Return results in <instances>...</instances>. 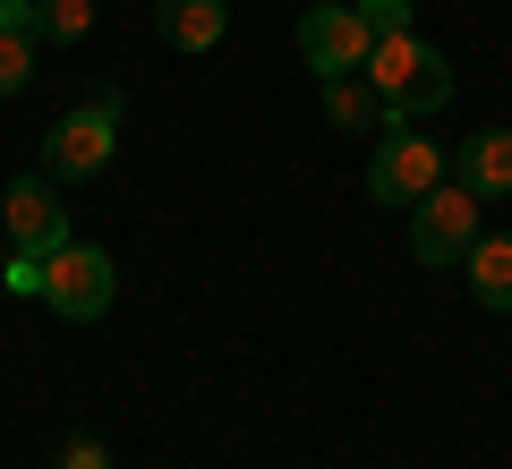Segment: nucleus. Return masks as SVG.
I'll use <instances>...</instances> for the list:
<instances>
[{"label":"nucleus","mask_w":512,"mask_h":469,"mask_svg":"<svg viewBox=\"0 0 512 469\" xmlns=\"http://www.w3.org/2000/svg\"><path fill=\"white\" fill-rule=\"evenodd\" d=\"M111 145H120V86H94L69 120L43 137V171L52 180H94L111 163Z\"/></svg>","instance_id":"nucleus-1"},{"label":"nucleus","mask_w":512,"mask_h":469,"mask_svg":"<svg viewBox=\"0 0 512 469\" xmlns=\"http://www.w3.org/2000/svg\"><path fill=\"white\" fill-rule=\"evenodd\" d=\"M478 188L470 180H444V188H427L419 205H410V256L419 265H470V248H478Z\"/></svg>","instance_id":"nucleus-2"},{"label":"nucleus","mask_w":512,"mask_h":469,"mask_svg":"<svg viewBox=\"0 0 512 469\" xmlns=\"http://www.w3.org/2000/svg\"><path fill=\"white\" fill-rule=\"evenodd\" d=\"M111 290H120V273H111V256L86 248V239H69V248L43 256V307L69 316V325H94L111 307Z\"/></svg>","instance_id":"nucleus-3"},{"label":"nucleus","mask_w":512,"mask_h":469,"mask_svg":"<svg viewBox=\"0 0 512 469\" xmlns=\"http://www.w3.org/2000/svg\"><path fill=\"white\" fill-rule=\"evenodd\" d=\"M367 52H376V35H367L359 9H342V0H316L308 18H299V60L316 77H359Z\"/></svg>","instance_id":"nucleus-4"},{"label":"nucleus","mask_w":512,"mask_h":469,"mask_svg":"<svg viewBox=\"0 0 512 469\" xmlns=\"http://www.w3.org/2000/svg\"><path fill=\"white\" fill-rule=\"evenodd\" d=\"M427 188H444V154L427 137H410V128H393L376 145V163H367V197L376 205H419Z\"/></svg>","instance_id":"nucleus-5"},{"label":"nucleus","mask_w":512,"mask_h":469,"mask_svg":"<svg viewBox=\"0 0 512 469\" xmlns=\"http://www.w3.org/2000/svg\"><path fill=\"white\" fill-rule=\"evenodd\" d=\"M0 214H9V248H26V256H52V248H69V205H60L52 171H26V180H9Z\"/></svg>","instance_id":"nucleus-6"},{"label":"nucleus","mask_w":512,"mask_h":469,"mask_svg":"<svg viewBox=\"0 0 512 469\" xmlns=\"http://www.w3.org/2000/svg\"><path fill=\"white\" fill-rule=\"evenodd\" d=\"M444 103H453V69H444V52H427L402 86L384 94V128H419L427 111H444Z\"/></svg>","instance_id":"nucleus-7"},{"label":"nucleus","mask_w":512,"mask_h":469,"mask_svg":"<svg viewBox=\"0 0 512 469\" xmlns=\"http://www.w3.org/2000/svg\"><path fill=\"white\" fill-rule=\"evenodd\" d=\"M470 299L478 307H495V316H512V231H478V248H470Z\"/></svg>","instance_id":"nucleus-8"},{"label":"nucleus","mask_w":512,"mask_h":469,"mask_svg":"<svg viewBox=\"0 0 512 469\" xmlns=\"http://www.w3.org/2000/svg\"><path fill=\"white\" fill-rule=\"evenodd\" d=\"M461 180H470L478 197H512V128H478V137L461 145Z\"/></svg>","instance_id":"nucleus-9"},{"label":"nucleus","mask_w":512,"mask_h":469,"mask_svg":"<svg viewBox=\"0 0 512 469\" xmlns=\"http://www.w3.org/2000/svg\"><path fill=\"white\" fill-rule=\"evenodd\" d=\"M222 26H231V0H163V35L180 52H214Z\"/></svg>","instance_id":"nucleus-10"},{"label":"nucleus","mask_w":512,"mask_h":469,"mask_svg":"<svg viewBox=\"0 0 512 469\" xmlns=\"http://www.w3.org/2000/svg\"><path fill=\"white\" fill-rule=\"evenodd\" d=\"M325 111H333L342 128H376V120H384V94L367 86V77H325Z\"/></svg>","instance_id":"nucleus-11"},{"label":"nucleus","mask_w":512,"mask_h":469,"mask_svg":"<svg viewBox=\"0 0 512 469\" xmlns=\"http://www.w3.org/2000/svg\"><path fill=\"white\" fill-rule=\"evenodd\" d=\"M94 26V0H43V35L52 43H86Z\"/></svg>","instance_id":"nucleus-12"},{"label":"nucleus","mask_w":512,"mask_h":469,"mask_svg":"<svg viewBox=\"0 0 512 469\" xmlns=\"http://www.w3.org/2000/svg\"><path fill=\"white\" fill-rule=\"evenodd\" d=\"M26 86H35V43L0 35V94H26Z\"/></svg>","instance_id":"nucleus-13"},{"label":"nucleus","mask_w":512,"mask_h":469,"mask_svg":"<svg viewBox=\"0 0 512 469\" xmlns=\"http://www.w3.org/2000/svg\"><path fill=\"white\" fill-rule=\"evenodd\" d=\"M359 26H367V35H410V0H359Z\"/></svg>","instance_id":"nucleus-14"},{"label":"nucleus","mask_w":512,"mask_h":469,"mask_svg":"<svg viewBox=\"0 0 512 469\" xmlns=\"http://www.w3.org/2000/svg\"><path fill=\"white\" fill-rule=\"evenodd\" d=\"M0 35H43V0H0Z\"/></svg>","instance_id":"nucleus-15"},{"label":"nucleus","mask_w":512,"mask_h":469,"mask_svg":"<svg viewBox=\"0 0 512 469\" xmlns=\"http://www.w3.org/2000/svg\"><path fill=\"white\" fill-rule=\"evenodd\" d=\"M0 282H9V290H35V299H43V256L9 248V265H0Z\"/></svg>","instance_id":"nucleus-16"},{"label":"nucleus","mask_w":512,"mask_h":469,"mask_svg":"<svg viewBox=\"0 0 512 469\" xmlns=\"http://www.w3.org/2000/svg\"><path fill=\"white\" fill-rule=\"evenodd\" d=\"M60 469H111V452L94 444V435H69V444H60Z\"/></svg>","instance_id":"nucleus-17"}]
</instances>
